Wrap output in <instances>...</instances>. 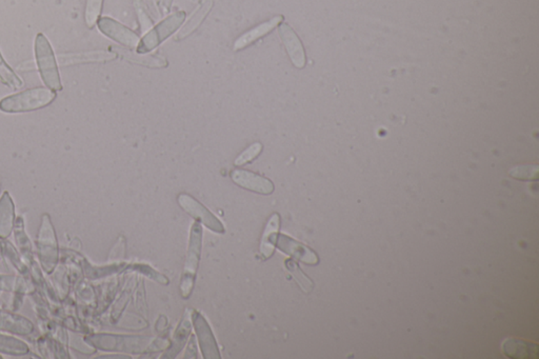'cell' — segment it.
<instances>
[{"label":"cell","mask_w":539,"mask_h":359,"mask_svg":"<svg viewBox=\"0 0 539 359\" xmlns=\"http://www.w3.org/2000/svg\"><path fill=\"white\" fill-rule=\"evenodd\" d=\"M190 333L191 324L189 322V318L186 317L182 320V324H179L176 333L173 338L172 347L169 349L168 352L162 356V358H172V357L176 356L179 351L182 350V347L186 344L187 338L190 335Z\"/></svg>","instance_id":"obj_21"},{"label":"cell","mask_w":539,"mask_h":359,"mask_svg":"<svg viewBox=\"0 0 539 359\" xmlns=\"http://www.w3.org/2000/svg\"><path fill=\"white\" fill-rule=\"evenodd\" d=\"M97 26L103 35L118 42V44H123V46L135 48L139 44V36L135 32L132 31L129 28L123 26L121 22H118L117 20L113 19V18H99Z\"/></svg>","instance_id":"obj_7"},{"label":"cell","mask_w":539,"mask_h":359,"mask_svg":"<svg viewBox=\"0 0 539 359\" xmlns=\"http://www.w3.org/2000/svg\"><path fill=\"white\" fill-rule=\"evenodd\" d=\"M89 342L101 350L123 351V352L140 353L148 349V342L146 338H130V336L95 335L89 338Z\"/></svg>","instance_id":"obj_6"},{"label":"cell","mask_w":539,"mask_h":359,"mask_svg":"<svg viewBox=\"0 0 539 359\" xmlns=\"http://www.w3.org/2000/svg\"><path fill=\"white\" fill-rule=\"evenodd\" d=\"M134 7H135L136 14H137L138 21H139L140 28L142 33H146L150 31L153 26V20L151 19L148 13L146 5L142 0H134Z\"/></svg>","instance_id":"obj_27"},{"label":"cell","mask_w":539,"mask_h":359,"mask_svg":"<svg viewBox=\"0 0 539 359\" xmlns=\"http://www.w3.org/2000/svg\"><path fill=\"white\" fill-rule=\"evenodd\" d=\"M213 0H203V3L195 10L194 13L191 16L190 19L185 24L180 31L177 33L176 40H182L185 38L188 37L189 35L193 33L195 30L203 24L205 18L207 17V14L212 10Z\"/></svg>","instance_id":"obj_16"},{"label":"cell","mask_w":539,"mask_h":359,"mask_svg":"<svg viewBox=\"0 0 539 359\" xmlns=\"http://www.w3.org/2000/svg\"><path fill=\"white\" fill-rule=\"evenodd\" d=\"M262 145L259 143H253V145L250 146L249 148H248L247 150H245V151L243 152V153L241 154V155L238 156L237 158H236L235 160V164L236 166H238V167H241V166H243V164H248V162L252 161V160L255 159L256 157H257L258 155H259L260 153H262Z\"/></svg>","instance_id":"obj_28"},{"label":"cell","mask_w":539,"mask_h":359,"mask_svg":"<svg viewBox=\"0 0 539 359\" xmlns=\"http://www.w3.org/2000/svg\"><path fill=\"white\" fill-rule=\"evenodd\" d=\"M14 204L9 193L3 194L0 200V235L7 237L13 227Z\"/></svg>","instance_id":"obj_19"},{"label":"cell","mask_w":539,"mask_h":359,"mask_svg":"<svg viewBox=\"0 0 539 359\" xmlns=\"http://www.w3.org/2000/svg\"><path fill=\"white\" fill-rule=\"evenodd\" d=\"M278 32H280V38L286 46V52H288L289 58H290L292 64L297 69H304L306 67L307 58L302 40H299L294 30L284 22H282L278 26Z\"/></svg>","instance_id":"obj_9"},{"label":"cell","mask_w":539,"mask_h":359,"mask_svg":"<svg viewBox=\"0 0 539 359\" xmlns=\"http://www.w3.org/2000/svg\"><path fill=\"white\" fill-rule=\"evenodd\" d=\"M286 268L288 271L290 272L291 275L293 276V279L298 283L299 287L302 288V291L305 293H310L314 287L313 281L309 279L308 276L302 271V269L299 268V265L295 263L292 259H288L286 261Z\"/></svg>","instance_id":"obj_23"},{"label":"cell","mask_w":539,"mask_h":359,"mask_svg":"<svg viewBox=\"0 0 539 359\" xmlns=\"http://www.w3.org/2000/svg\"><path fill=\"white\" fill-rule=\"evenodd\" d=\"M33 69H35V64H30V66H28V62H24V64H20L19 67H18V71H22V72H24V71H32Z\"/></svg>","instance_id":"obj_31"},{"label":"cell","mask_w":539,"mask_h":359,"mask_svg":"<svg viewBox=\"0 0 539 359\" xmlns=\"http://www.w3.org/2000/svg\"><path fill=\"white\" fill-rule=\"evenodd\" d=\"M28 349L26 344L13 338L0 335V352L12 355L26 354Z\"/></svg>","instance_id":"obj_25"},{"label":"cell","mask_w":539,"mask_h":359,"mask_svg":"<svg viewBox=\"0 0 539 359\" xmlns=\"http://www.w3.org/2000/svg\"><path fill=\"white\" fill-rule=\"evenodd\" d=\"M37 247L42 267L46 272L53 271L58 261V247L54 229L46 215L38 234Z\"/></svg>","instance_id":"obj_5"},{"label":"cell","mask_w":539,"mask_h":359,"mask_svg":"<svg viewBox=\"0 0 539 359\" xmlns=\"http://www.w3.org/2000/svg\"><path fill=\"white\" fill-rule=\"evenodd\" d=\"M0 79L3 84L11 89H19L24 86V81L12 70L11 67L6 62L5 58L0 53Z\"/></svg>","instance_id":"obj_22"},{"label":"cell","mask_w":539,"mask_h":359,"mask_svg":"<svg viewBox=\"0 0 539 359\" xmlns=\"http://www.w3.org/2000/svg\"><path fill=\"white\" fill-rule=\"evenodd\" d=\"M280 215L277 213L272 215L271 218L268 219L260 243V253L264 259H270L273 255L278 230H280Z\"/></svg>","instance_id":"obj_15"},{"label":"cell","mask_w":539,"mask_h":359,"mask_svg":"<svg viewBox=\"0 0 539 359\" xmlns=\"http://www.w3.org/2000/svg\"><path fill=\"white\" fill-rule=\"evenodd\" d=\"M162 1V7L164 8V12L168 13L170 11L171 6H172L173 0H160Z\"/></svg>","instance_id":"obj_32"},{"label":"cell","mask_w":539,"mask_h":359,"mask_svg":"<svg viewBox=\"0 0 539 359\" xmlns=\"http://www.w3.org/2000/svg\"><path fill=\"white\" fill-rule=\"evenodd\" d=\"M282 20H284V16H275V17L271 18L268 21L258 24L257 26L250 30V31L246 32L245 34H243L241 37H238L237 40H236L235 44H234V51L243 50V49L249 46L250 44L255 42L256 40L268 35V33H271L276 26L282 24Z\"/></svg>","instance_id":"obj_14"},{"label":"cell","mask_w":539,"mask_h":359,"mask_svg":"<svg viewBox=\"0 0 539 359\" xmlns=\"http://www.w3.org/2000/svg\"><path fill=\"white\" fill-rule=\"evenodd\" d=\"M146 1V7L148 11L151 12L153 17L156 20H160L162 18V14H160V9H158L157 5H156L155 0H144Z\"/></svg>","instance_id":"obj_30"},{"label":"cell","mask_w":539,"mask_h":359,"mask_svg":"<svg viewBox=\"0 0 539 359\" xmlns=\"http://www.w3.org/2000/svg\"><path fill=\"white\" fill-rule=\"evenodd\" d=\"M502 348H504V354L511 358H532V354L537 355L538 353L537 344L518 340H506Z\"/></svg>","instance_id":"obj_17"},{"label":"cell","mask_w":539,"mask_h":359,"mask_svg":"<svg viewBox=\"0 0 539 359\" xmlns=\"http://www.w3.org/2000/svg\"><path fill=\"white\" fill-rule=\"evenodd\" d=\"M56 92L49 88L37 87L10 95L0 100V111L3 113H26L44 109L56 99Z\"/></svg>","instance_id":"obj_1"},{"label":"cell","mask_w":539,"mask_h":359,"mask_svg":"<svg viewBox=\"0 0 539 359\" xmlns=\"http://www.w3.org/2000/svg\"><path fill=\"white\" fill-rule=\"evenodd\" d=\"M276 245L280 251L290 255L297 261H302L308 265H316L318 263V257L312 250H310L302 243H297L296 240L290 238L286 235H278L277 239H276Z\"/></svg>","instance_id":"obj_12"},{"label":"cell","mask_w":539,"mask_h":359,"mask_svg":"<svg viewBox=\"0 0 539 359\" xmlns=\"http://www.w3.org/2000/svg\"><path fill=\"white\" fill-rule=\"evenodd\" d=\"M193 322H194L195 330L198 335V342L200 344L205 358H221L219 349H217L216 340L213 336L212 331L209 329L207 320L198 313H193Z\"/></svg>","instance_id":"obj_11"},{"label":"cell","mask_w":539,"mask_h":359,"mask_svg":"<svg viewBox=\"0 0 539 359\" xmlns=\"http://www.w3.org/2000/svg\"><path fill=\"white\" fill-rule=\"evenodd\" d=\"M231 177L237 186L246 190L259 193L264 195H270L274 192L273 182L258 174L252 173L246 170H234L231 173Z\"/></svg>","instance_id":"obj_10"},{"label":"cell","mask_w":539,"mask_h":359,"mask_svg":"<svg viewBox=\"0 0 539 359\" xmlns=\"http://www.w3.org/2000/svg\"><path fill=\"white\" fill-rule=\"evenodd\" d=\"M116 53L107 51H94V52L72 53V54L58 55V64L60 66H73V64H94V62H111L116 60Z\"/></svg>","instance_id":"obj_13"},{"label":"cell","mask_w":539,"mask_h":359,"mask_svg":"<svg viewBox=\"0 0 539 359\" xmlns=\"http://www.w3.org/2000/svg\"><path fill=\"white\" fill-rule=\"evenodd\" d=\"M178 204L188 214L198 219L199 222H203L209 230L221 233V234L225 233L223 225L219 222V219L207 208H205L200 202L194 200L192 196L188 195V194H180L178 196Z\"/></svg>","instance_id":"obj_8"},{"label":"cell","mask_w":539,"mask_h":359,"mask_svg":"<svg viewBox=\"0 0 539 359\" xmlns=\"http://www.w3.org/2000/svg\"><path fill=\"white\" fill-rule=\"evenodd\" d=\"M201 240H203V229L199 222H195L191 229L188 254H187L186 265H185L182 283H180V292L184 298H188L191 295L194 287L195 275H196L199 259H200Z\"/></svg>","instance_id":"obj_3"},{"label":"cell","mask_w":539,"mask_h":359,"mask_svg":"<svg viewBox=\"0 0 539 359\" xmlns=\"http://www.w3.org/2000/svg\"><path fill=\"white\" fill-rule=\"evenodd\" d=\"M136 271L142 272V273H144V275L148 276V277H150V279H154V281H157L158 283H164V285H168V279H166V276L160 275V273H157V272L154 271V270H152L151 268L146 267V265H135Z\"/></svg>","instance_id":"obj_29"},{"label":"cell","mask_w":539,"mask_h":359,"mask_svg":"<svg viewBox=\"0 0 539 359\" xmlns=\"http://www.w3.org/2000/svg\"><path fill=\"white\" fill-rule=\"evenodd\" d=\"M0 329L11 331L17 334H30L33 331V324L26 318L12 314L0 313Z\"/></svg>","instance_id":"obj_18"},{"label":"cell","mask_w":539,"mask_h":359,"mask_svg":"<svg viewBox=\"0 0 539 359\" xmlns=\"http://www.w3.org/2000/svg\"><path fill=\"white\" fill-rule=\"evenodd\" d=\"M121 56L132 64H140V66L148 67V68H166L168 67V60L162 56H154V55H139L134 54L130 51L119 50Z\"/></svg>","instance_id":"obj_20"},{"label":"cell","mask_w":539,"mask_h":359,"mask_svg":"<svg viewBox=\"0 0 539 359\" xmlns=\"http://www.w3.org/2000/svg\"><path fill=\"white\" fill-rule=\"evenodd\" d=\"M34 50H35L36 66L46 88L53 91H62V84L60 73H59L58 62L52 46L44 34L38 33L36 36Z\"/></svg>","instance_id":"obj_2"},{"label":"cell","mask_w":539,"mask_h":359,"mask_svg":"<svg viewBox=\"0 0 539 359\" xmlns=\"http://www.w3.org/2000/svg\"><path fill=\"white\" fill-rule=\"evenodd\" d=\"M185 19H186V13L184 11H178L168 16L166 19L162 20L157 26L146 32L142 40H139L137 46L138 54L151 52L166 38L175 33L184 24Z\"/></svg>","instance_id":"obj_4"},{"label":"cell","mask_w":539,"mask_h":359,"mask_svg":"<svg viewBox=\"0 0 539 359\" xmlns=\"http://www.w3.org/2000/svg\"><path fill=\"white\" fill-rule=\"evenodd\" d=\"M103 0H87L85 10V21L89 29L97 24L103 12Z\"/></svg>","instance_id":"obj_24"},{"label":"cell","mask_w":539,"mask_h":359,"mask_svg":"<svg viewBox=\"0 0 539 359\" xmlns=\"http://www.w3.org/2000/svg\"><path fill=\"white\" fill-rule=\"evenodd\" d=\"M538 173L539 167L537 164L518 166L508 171V175L518 180H536Z\"/></svg>","instance_id":"obj_26"}]
</instances>
